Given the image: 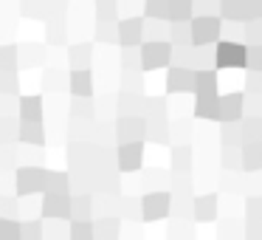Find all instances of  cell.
<instances>
[{
	"instance_id": "cell-2",
	"label": "cell",
	"mask_w": 262,
	"mask_h": 240,
	"mask_svg": "<svg viewBox=\"0 0 262 240\" xmlns=\"http://www.w3.org/2000/svg\"><path fill=\"white\" fill-rule=\"evenodd\" d=\"M217 34H220V23H217V20H209V17L194 20L192 37H194V43H198V46H206V43L217 40Z\"/></svg>"
},
{
	"instance_id": "cell-4",
	"label": "cell",
	"mask_w": 262,
	"mask_h": 240,
	"mask_svg": "<svg viewBox=\"0 0 262 240\" xmlns=\"http://www.w3.org/2000/svg\"><path fill=\"white\" fill-rule=\"evenodd\" d=\"M172 6H169V17H175V20H183L186 14H183V6L189 9V0H169Z\"/></svg>"
},
{
	"instance_id": "cell-3",
	"label": "cell",
	"mask_w": 262,
	"mask_h": 240,
	"mask_svg": "<svg viewBox=\"0 0 262 240\" xmlns=\"http://www.w3.org/2000/svg\"><path fill=\"white\" fill-rule=\"evenodd\" d=\"M161 51H166L164 46H144V57H147V68H155V65L166 63V59H161Z\"/></svg>"
},
{
	"instance_id": "cell-5",
	"label": "cell",
	"mask_w": 262,
	"mask_h": 240,
	"mask_svg": "<svg viewBox=\"0 0 262 240\" xmlns=\"http://www.w3.org/2000/svg\"><path fill=\"white\" fill-rule=\"evenodd\" d=\"M40 116V99H23V116Z\"/></svg>"
},
{
	"instance_id": "cell-1",
	"label": "cell",
	"mask_w": 262,
	"mask_h": 240,
	"mask_svg": "<svg viewBox=\"0 0 262 240\" xmlns=\"http://www.w3.org/2000/svg\"><path fill=\"white\" fill-rule=\"evenodd\" d=\"M217 65L220 68H239V65H245V48L237 46V43H223L217 48Z\"/></svg>"
},
{
	"instance_id": "cell-6",
	"label": "cell",
	"mask_w": 262,
	"mask_h": 240,
	"mask_svg": "<svg viewBox=\"0 0 262 240\" xmlns=\"http://www.w3.org/2000/svg\"><path fill=\"white\" fill-rule=\"evenodd\" d=\"M76 82H79V85H76V91H79V93L91 91V88H88V74H85V71H82V74H76Z\"/></svg>"
}]
</instances>
